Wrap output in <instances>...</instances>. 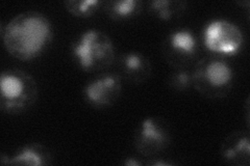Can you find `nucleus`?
I'll use <instances>...</instances> for the list:
<instances>
[{"label": "nucleus", "instance_id": "15", "mask_svg": "<svg viewBox=\"0 0 250 166\" xmlns=\"http://www.w3.org/2000/svg\"><path fill=\"white\" fill-rule=\"evenodd\" d=\"M167 83L170 88L178 92H184L193 86V77L192 70L190 69H182L174 70L168 79Z\"/></svg>", "mask_w": 250, "mask_h": 166}, {"label": "nucleus", "instance_id": "2", "mask_svg": "<svg viewBox=\"0 0 250 166\" xmlns=\"http://www.w3.org/2000/svg\"><path fill=\"white\" fill-rule=\"evenodd\" d=\"M75 65L83 72L101 73L113 66L116 51L113 39L99 29H87L78 35L70 46Z\"/></svg>", "mask_w": 250, "mask_h": 166}, {"label": "nucleus", "instance_id": "17", "mask_svg": "<svg viewBox=\"0 0 250 166\" xmlns=\"http://www.w3.org/2000/svg\"><path fill=\"white\" fill-rule=\"evenodd\" d=\"M122 164L126 165V166H140V165L143 164V162L137 160V158L127 157L126 159H124V161L122 162Z\"/></svg>", "mask_w": 250, "mask_h": 166}, {"label": "nucleus", "instance_id": "11", "mask_svg": "<svg viewBox=\"0 0 250 166\" xmlns=\"http://www.w3.org/2000/svg\"><path fill=\"white\" fill-rule=\"evenodd\" d=\"M222 160L229 165L250 164V135L248 130L233 131L226 136L220 148Z\"/></svg>", "mask_w": 250, "mask_h": 166}, {"label": "nucleus", "instance_id": "16", "mask_svg": "<svg viewBox=\"0 0 250 166\" xmlns=\"http://www.w3.org/2000/svg\"><path fill=\"white\" fill-rule=\"evenodd\" d=\"M146 165H150V166H169V165H173L174 162L167 161V160H163V158H151L150 160H148L145 162Z\"/></svg>", "mask_w": 250, "mask_h": 166}, {"label": "nucleus", "instance_id": "14", "mask_svg": "<svg viewBox=\"0 0 250 166\" xmlns=\"http://www.w3.org/2000/svg\"><path fill=\"white\" fill-rule=\"evenodd\" d=\"M104 1L100 0H68L64 2L66 10L75 17L89 18L103 9Z\"/></svg>", "mask_w": 250, "mask_h": 166}, {"label": "nucleus", "instance_id": "12", "mask_svg": "<svg viewBox=\"0 0 250 166\" xmlns=\"http://www.w3.org/2000/svg\"><path fill=\"white\" fill-rule=\"evenodd\" d=\"M141 0H108L104 1L103 10L109 19L115 21L131 20L143 11Z\"/></svg>", "mask_w": 250, "mask_h": 166}, {"label": "nucleus", "instance_id": "6", "mask_svg": "<svg viewBox=\"0 0 250 166\" xmlns=\"http://www.w3.org/2000/svg\"><path fill=\"white\" fill-rule=\"evenodd\" d=\"M162 54L173 70L190 69L198 60V38L189 28L171 30L162 42Z\"/></svg>", "mask_w": 250, "mask_h": 166}, {"label": "nucleus", "instance_id": "3", "mask_svg": "<svg viewBox=\"0 0 250 166\" xmlns=\"http://www.w3.org/2000/svg\"><path fill=\"white\" fill-rule=\"evenodd\" d=\"M193 88L203 97L212 100L228 97L231 92L236 74L229 61L217 55L198 59L192 70Z\"/></svg>", "mask_w": 250, "mask_h": 166}, {"label": "nucleus", "instance_id": "13", "mask_svg": "<svg viewBox=\"0 0 250 166\" xmlns=\"http://www.w3.org/2000/svg\"><path fill=\"white\" fill-rule=\"evenodd\" d=\"M188 2L183 0H153L148 3V12L163 21L181 18L186 13Z\"/></svg>", "mask_w": 250, "mask_h": 166}, {"label": "nucleus", "instance_id": "9", "mask_svg": "<svg viewBox=\"0 0 250 166\" xmlns=\"http://www.w3.org/2000/svg\"><path fill=\"white\" fill-rule=\"evenodd\" d=\"M117 72L122 81L125 80L130 84H143L152 75V64L149 57L139 51H129L121 54L115 60Z\"/></svg>", "mask_w": 250, "mask_h": 166}, {"label": "nucleus", "instance_id": "10", "mask_svg": "<svg viewBox=\"0 0 250 166\" xmlns=\"http://www.w3.org/2000/svg\"><path fill=\"white\" fill-rule=\"evenodd\" d=\"M53 159L50 148L40 142H29L18 148L11 156L3 153L0 156L2 165L47 166L53 163Z\"/></svg>", "mask_w": 250, "mask_h": 166}, {"label": "nucleus", "instance_id": "7", "mask_svg": "<svg viewBox=\"0 0 250 166\" xmlns=\"http://www.w3.org/2000/svg\"><path fill=\"white\" fill-rule=\"evenodd\" d=\"M171 129L162 116H150L141 122L134 133V147L147 159L160 157L171 145Z\"/></svg>", "mask_w": 250, "mask_h": 166}, {"label": "nucleus", "instance_id": "1", "mask_svg": "<svg viewBox=\"0 0 250 166\" xmlns=\"http://www.w3.org/2000/svg\"><path fill=\"white\" fill-rule=\"evenodd\" d=\"M53 35L49 18L37 11L20 13L6 25H1L5 49L21 61H30L41 56L51 45Z\"/></svg>", "mask_w": 250, "mask_h": 166}, {"label": "nucleus", "instance_id": "8", "mask_svg": "<svg viewBox=\"0 0 250 166\" xmlns=\"http://www.w3.org/2000/svg\"><path fill=\"white\" fill-rule=\"evenodd\" d=\"M121 92V77L115 71H104L85 82L83 89V98L91 107L104 109L114 105L118 101Z\"/></svg>", "mask_w": 250, "mask_h": 166}, {"label": "nucleus", "instance_id": "4", "mask_svg": "<svg viewBox=\"0 0 250 166\" xmlns=\"http://www.w3.org/2000/svg\"><path fill=\"white\" fill-rule=\"evenodd\" d=\"M39 97L36 79L20 69L2 71L0 75V109L7 114H20L33 107Z\"/></svg>", "mask_w": 250, "mask_h": 166}, {"label": "nucleus", "instance_id": "5", "mask_svg": "<svg viewBox=\"0 0 250 166\" xmlns=\"http://www.w3.org/2000/svg\"><path fill=\"white\" fill-rule=\"evenodd\" d=\"M203 45L212 55L221 57L234 56L244 45V34L231 21L215 19L209 21L203 29Z\"/></svg>", "mask_w": 250, "mask_h": 166}]
</instances>
